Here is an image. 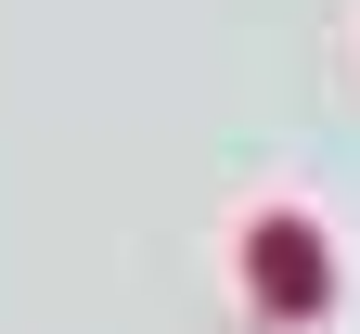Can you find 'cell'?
<instances>
[{
    "label": "cell",
    "instance_id": "6da1fadb",
    "mask_svg": "<svg viewBox=\"0 0 360 334\" xmlns=\"http://www.w3.org/2000/svg\"><path fill=\"white\" fill-rule=\"evenodd\" d=\"M245 270H257V296H270V309H322V231H309V219H257Z\"/></svg>",
    "mask_w": 360,
    "mask_h": 334
}]
</instances>
